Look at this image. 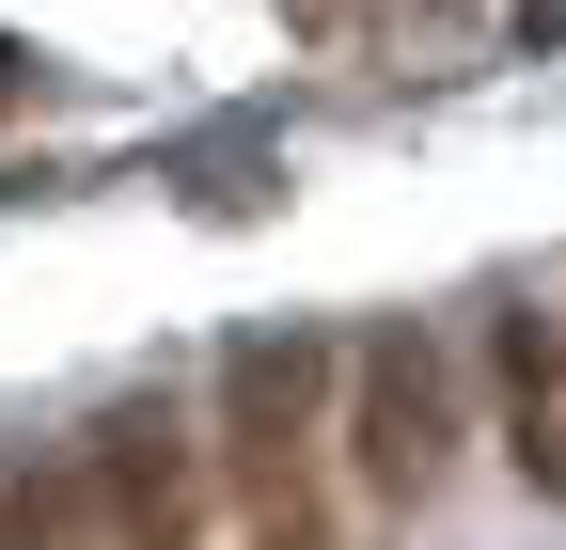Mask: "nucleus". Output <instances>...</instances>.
<instances>
[{"mask_svg": "<svg viewBox=\"0 0 566 550\" xmlns=\"http://www.w3.org/2000/svg\"><path fill=\"white\" fill-rule=\"evenodd\" d=\"M315 393H331V347H315V330H252V347H221V472H237V504H252V550H331Z\"/></svg>", "mask_w": 566, "mask_h": 550, "instance_id": "nucleus-1", "label": "nucleus"}, {"mask_svg": "<svg viewBox=\"0 0 566 550\" xmlns=\"http://www.w3.org/2000/svg\"><path fill=\"white\" fill-rule=\"evenodd\" d=\"M346 472H363L378 504H424L457 472V362L424 347V330H363V347H346Z\"/></svg>", "mask_w": 566, "mask_h": 550, "instance_id": "nucleus-2", "label": "nucleus"}, {"mask_svg": "<svg viewBox=\"0 0 566 550\" xmlns=\"http://www.w3.org/2000/svg\"><path fill=\"white\" fill-rule=\"evenodd\" d=\"M205 456H221V441H189V409H174V393L95 409V441H80L95 535H111V550H205Z\"/></svg>", "mask_w": 566, "mask_h": 550, "instance_id": "nucleus-3", "label": "nucleus"}, {"mask_svg": "<svg viewBox=\"0 0 566 550\" xmlns=\"http://www.w3.org/2000/svg\"><path fill=\"white\" fill-rule=\"evenodd\" d=\"M488 393H504V456H520V488L566 504V315H488Z\"/></svg>", "mask_w": 566, "mask_h": 550, "instance_id": "nucleus-4", "label": "nucleus"}, {"mask_svg": "<svg viewBox=\"0 0 566 550\" xmlns=\"http://www.w3.org/2000/svg\"><path fill=\"white\" fill-rule=\"evenodd\" d=\"M0 550H111L80 456H0Z\"/></svg>", "mask_w": 566, "mask_h": 550, "instance_id": "nucleus-5", "label": "nucleus"}, {"mask_svg": "<svg viewBox=\"0 0 566 550\" xmlns=\"http://www.w3.org/2000/svg\"><path fill=\"white\" fill-rule=\"evenodd\" d=\"M0 110H17V47H0Z\"/></svg>", "mask_w": 566, "mask_h": 550, "instance_id": "nucleus-6", "label": "nucleus"}, {"mask_svg": "<svg viewBox=\"0 0 566 550\" xmlns=\"http://www.w3.org/2000/svg\"><path fill=\"white\" fill-rule=\"evenodd\" d=\"M551 17H566V0H551Z\"/></svg>", "mask_w": 566, "mask_h": 550, "instance_id": "nucleus-7", "label": "nucleus"}]
</instances>
